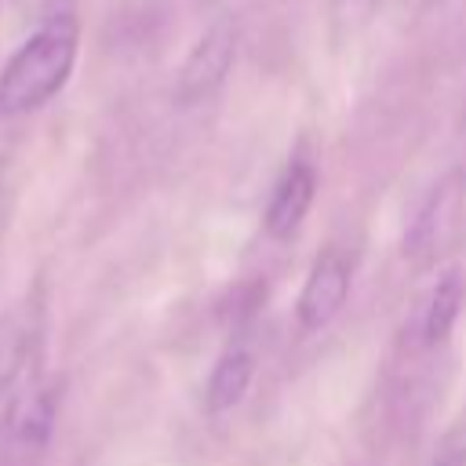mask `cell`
<instances>
[{"label":"cell","mask_w":466,"mask_h":466,"mask_svg":"<svg viewBox=\"0 0 466 466\" xmlns=\"http://www.w3.org/2000/svg\"><path fill=\"white\" fill-rule=\"evenodd\" d=\"M29 364V331L18 317H0V404L18 390Z\"/></svg>","instance_id":"obj_8"},{"label":"cell","mask_w":466,"mask_h":466,"mask_svg":"<svg viewBox=\"0 0 466 466\" xmlns=\"http://www.w3.org/2000/svg\"><path fill=\"white\" fill-rule=\"evenodd\" d=\"M58 390L51 382L18 386L0 415V466H33L51 441Z\"/></svg>","instance_id":"obj_2"},{"label":"cell","mask_w":466,"mask_h":466,"mask_svg":"<svg viewBox=\"0 0 466 466\" xmlns=\"http://www.w3.org/2000/svg\"><path fill=\"white\" fill-rule=\"evenodd\" d=\"M251 371H255V360H251L248 350H240V346L226 350V353L215 360L211 379H208V393H204L208 411H211V415H222V411H229L233 404H240V397H244L248 386H251Z\"/></svg>","instance_id":"obj_6"},{"label":"cell","mask_w":466,"mask_h":466,"mask_svg":"<svg viewBox=\"0 0 466 466\" xmlns=\"http://www.w3.org/2000/svg\"><path fill=\"white\" fill-rule=\"evenodd\" d=\"M346 295H350V258L339 248H328L313 258L309 277L299 291V306H295L299 324L306 331L328 328L346 306Z\"/></svg>","instance_id":"obj_4"},{"label":"cell","mask_w":466,"mask_h":466,"mask_svg":"<svg viewBox=\"0 0 466 466\" xmlns=\"http://www.w3.org/2000/svg\"><path fill=\"white\" fill-rule=\"evenodd\" d=\"M76 47L80 29L69 15L44 22L0 69V113L18 116L51 102L73 73Z\"/></svg>","instance_id":"obj_1"},{"label":"cell","mask_w":466,"mask_h":466,"mask_svg":"<svg viewBox=\"0 0 466 466\" xmlns=\"http://www.w3.org/2000/svg\"><path fill=\"white\" fill-rule=\"evenodd\" d=\"M433 466H466V444L459 437L444 441L441 451H437V459H433Z\"/></svg>","instance_id":"obj_9"},{"label":"cell","mask_w":466,"mask_h":466,"mask_svg":"<svg viewBox=\"0 0 466 466\" xmlns=\"http://www.w3.org/2000/svg\"><path fill=\"white\" fill-rule=\"evenodd\" d=\"M313 193H317V175H313V167H309L306 160H295V164L280 175V182L273 186V197H269L266 215H262L266 233H269L273 240H288V237L302 226V218H306V211H309V204H313Z\"/></svg>","instance_id":"obj_5"},{"label":"cell","mask_w":466,"mask_h":466,"mask_svg":"<svg viewBox=\"0 0 466 466\" xmlns=\"http://www.w3.org/2000/svg\"><path fill=\"white\" fill-rule=\"evenodd\" d=\"M233 58H237V29L226 25V22L211 25L193 44V51L186 55V62L178 69V80H175V98L182 106L211 98L226 84V76L233 69Z\"/></svg>","instance_id":"obj_3"},{"label":"cell","mask_w":466,"mask_h":466,"mask_svg":"<svg viewBox=\"0 0 466 466\" xmlns=\"http://www.w3.org/2000/svg\"><path fill=\"white\" fill-rule=\"evenodd\" d=\"M462 299H466V288H462V273L459 269H444L422 306V342L426 346H437L448 339L451 324L459 320V309H462Z\"/></svg>","instance_id":"obj_7"}]
</instances>
